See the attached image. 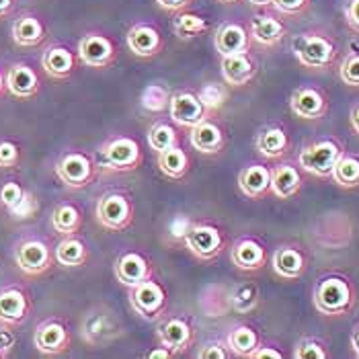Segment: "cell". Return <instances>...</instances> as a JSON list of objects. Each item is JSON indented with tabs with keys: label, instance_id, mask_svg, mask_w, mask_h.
Listing matches in <instances>:
<instances>
[{
	"label": "cell",
	"instance_id": "cell-1",
	"mask_svg": "<svg viewBox=\"0 0 359 359\" xmlns=\"http://www.w3.org/2000/svg\"><path fill=\"white\" fill-rule=\"evenodd\" d=\"M314 308L325 316H343L353 306V287L347 279L329 276L320 279L314 287Z\"/></svg>",
	"mask_w": 359,
	"mask_h": 359
},
{
	"label": "cell",
	"instance_id": "cell-2",
	"mask_svg": "<svg viewBox=\"0 0 359 359\" xmlns=\"http://www.w3.org/2000/svg\"><path fill=\"white\" fill-rule=\"evenodd\" d=\"M294 54L306 68L323 70L334 62L337 46L323 33H302L294 39Z\"/></svg>",
	"mask_w": 359,
	"mask_h": 359
},
{
	"label": "cell",
	"instance_id": "cell-3",
	"mask_svg": "<svg viewBox=\"0 0 359 359\" xmlns=\"http://www.w3.org/2000/svg\"><path fill=\"white\" fill-rule=\"evenodd\" d=\"M341 154L343 148L334 140H320L302 148L298 156V165L314 177H331L332 168Z\"/></svg>",
	"mask_w": 359,
	"mask_h": 359
},
{
	"label": "cell",
	"instance_id": "cell-4",
	"mask_svg": "<svg viewBox=\"0 0 359 359\" xmlns=\"http://www.w3.org/2000/svg\"><path fill=\"white\" fill-rule=\"evenodd\" d=\"M130 304L146 320H156L165 308V292L156 281L144 279L130 292Z\"/></svg>",
	"mask_w": 359,
	"mask_h": 359
},
{
	"label": "cell",
	"instance_id": "cell-5",
	"mask_svg": "<svg viewBox=\"0 0 359 359\" xmlns=\"http://www.w3.org/2000/svg\"><path fill=\"white\" fill-rule=\"evenodd\" d=\"M97 220L113 232H121L132 224V205L123 195H103L97 203Z\"/></svg>",
	"mask_w": 359,
	"mask_h": 359
},
{
	"label": "cell",
	"instance_id": "cell-6",
	"mask_svg": "<svg viewBox=\"0 0 359 359\" xmlns=\"http://www.w3.org/2000/svg\"><path fill=\"white\" fill-rule=\"evenodd\" d=\"M15 263L27 276H41L52 267V250L41 241H25L15 250Z\"/></svg>",
	"mask_w": 359,
	"mask_h": 359
},
{
	"label": "cell",
	"instance_id": "cell-7",
	"mask_svg": "<svg viewBox=\"0 0 359 359\" xmlns=\"http://www.w3.org/2000/svg\"><path fill=\"white\" fill-rule=\"evenodd\" d=\"M57 179L70 189H83L93 181V163L81 152L66 154L55 166Z\"/></svg>",
	"mask_w": 359,
	"mask_h": 359
},
{
	"label": "cell",
	"instance_id": "cell-8",
	"mask_svg": "<svg viewBox=\"0 0 359 359\" xmlns=\"http://www.w3.org/2000/svg\"><path fill=\"white\" fill-rule=\"evenodd\" d=\"M185 245L197 259L212 261L214 257L220 255L222 247H224V238H222L218 228H214L210 224H197L185 236Z\"/></svg>",
	"mask_w": 359,
	"mask_h": 359
},
{
	"label": "cell",
	"instance_id": "cell-9",
	"mask_svg": "<svg viewBox=\"0 0 359 359\" xmlns=\"http://www.w3.org/2000/svg\"><path fill=\"white\" fill-rule=\"evenodd\" d=\"M290 109L300 119H320L329 111L327 97L314 86H300L292 93Z\"/></svg>",
	"mask_w": 359,
	"mask_h": 359
},
{
	"label": "cell",
	"instance_id": "cell-10",
	"mask_svg": "<svg viewBox=\"0 0 359 359\" xmlns=\"http://www.w3.org/2000/svg\"><path fill=\"white\" fill-rule=\"evenodd\" d=\"M170 107V117L175 123L183 126V128H194L197 123H201L205 119V105L199 101V97L194 93H177L170 97L168 101Z\"/></svg>",
	"mask_w": 359,
	"mask_h": 359
},
{
	"label": "cell",
	"instance_id": "cell-11",
	"mask_svg": "<svg viewBox=\"0 0 359 359\" xmlns=\"http://www.w3.org/2000/svg\"><path fill=\"white\" fill-rule=\"evenodd\" d=\"M103 156L113 170H134L142 163L140 146L132 138L111 140L103 150Z\"/></svg>",
	"mask_w": 359,
	"mask_h": 359
},
{
	"label": "cell",
	"instance_id": "cell-12",
	"mask_svg": "<svg viewBox=\"0 0 359 359\" xmlns=\"http://www.w3.org/2000/svg\"><path fill=\"white\" fill-rule=\"evenodd\" d=\"M79 57L83 60V64H86V66L105 68L115 57V48H113V43L107 37L97 35V33H88L79 43Z\"/></svg>",
	"mask_w": 359,
	"mask_h": 359
},
{
	"label": "cell",
	"instance_id": "cell-13",
	"mask_svg": "<svg viewBox=\"0 0 359 359\" xmlns=\"http://www.w3.org/2000/svg\"><path fill=\"white\" fill-rule=\"evenodd\" d=\"M33 343L37 347L39 353L43 355H60L68 349L70 345V334L66 331V327L57 320H50V323H43L33 337Z\"/></svg>",
	"mask_w": 359,
	"mask_h": 359
},
{
	"label": "cell",
	"instance_id": "cell-14",
	"mask_svg": "<svg viewBox=\"0 0 359 359\" xmlns=\"http://www.w3.org/2000/svg\"><path fill=\"white\" fill-rule=\"evenodd\" d=\"M214 46L220 55L245 54V52H249L250 46L249 31L238 23H224L216 29Z\"/></svg>",
	"mask_w": 359,
	"mask_h": 359
},
{
	"label": "cell",
	"instance_id": "cell-15",
	"mask_svg": "<svg viewBox=\"0 0 359 359\" xmlns=\"http://www.w3.org/2000/svg\"><path fill=\"white\" fill-rule=\"evenodd\" d=\"M31 304L25 292L17 287H8L0 292V323L6 327L21 325L27 318Z\"/></svg>",
	"mask_w": 359,
	"mask_h": 359
},
{
	"label": "cell",
	"instance_id": "cell-16",
	"mask_svg": "<svg viewBox=\"0 0 359 359\" xmlns=\"http://www.w3.org/2000/svg\"><path fill=\"white\" fill-rule=\"evenodd\" d=\"M121 332L119 323L109 312H93L83 320V337L86 343L99 345L115 339Z\"/></svg>",
	"mask_w": 359,
	"mask_h": 359
},
{
	"label": "cell",
	"instance_id": "cell-17",
	"mask_svg": "<svg viewBox=\"0 0 359 359\" xmlns=\"http://www.w3.org/2000/svg\"><path fill=\"white\" fill-rule=\"evenodd\" d=\"M255 72H257V66L250 60L249 52L222 55V76H224L226 84H230V86L249 84L255 76Z\"/></svg>",
	"mask_w": 359,
	"mask_h": 359
},
{
	"label": "cell",
	"instance_id": "cell-18",
	"mask_svg": "<svg viewBox=\"0 0 359 359\" xmlns=\"http://www.w3.org/2000/svg\"><path fill=\"white\" fill-rule=\"evenodd\" d=\"M148 261L138 252H126L115 261V277L128 287H134L140 281L148 279Z\"/></svg>",
	"mask_w": 359,
	"mask_h": 359
},
{
	"label": "cell",
	"instance_id": "cell-19",
	"mask_svg": "<svg viewBox=\"0 0 359 359\" xmlns=\"http://www.w3.org/2000/svg\"><path fill=\"white\" fill-rule=\"evenodd\" d=\"M249 35L255 43L263 48H271L285 37V25L271 15H257L250 21Z\"/></svg>",
	"mask_w": 359,
	"mask_h": 359
},
{
	"label": "cell",
	"instance_id": "cell-20",
	"mask_svg": "<svg viewBox=\"0 0 359 359\" xmlns=\"http://www.w3.org/2000/svg\"><path fill=\"white\" fill-rule=\"evenodd\" d=\"M238 187L243 195L250 199L263 197L271 189V168L263 165H250L243 168L238 175Z\"/></svg>",
	"mask_w": 359,
	"mask_h": 359
},
{
	"label": "cell",
	"instance_id": "cell-21",
	"mask_svg": "<svg viewBox=\"0 0 359 359\" xmlns=\"http://www.w3.org/2000/svg\"><path fill=\"white\" fill-rule=\"evenodd\" d=\"M230 259L241 271H259L265 265L267 255L257 241L245 238V241H238L234 249L230 250Z\"/></svg>",
	"mask_w": 359,
	"mask_h": 359
},
{
	"label": "cell",
	"instance_id": "cell-22",
	"mask_svg": "<svg viewBox=\"0 0 359 359\" xmlns=\"http://www.w3.org/2000/svg\"><path fill=\"white\" fill-rule=\"evenodd\" d=\"M6 90L19 99H29L39 90V79L27 64H15L6 74Z\"/></svg>",
	"mask_w": 359,
	"mask_h": 359
},
{
	"label": "cell",
	"instance_id": "cell-23",
	"mask_svg": "<svg viewBox=\"0 0 359 359\" xmlns=\"http://www.w3.org/2000/svg\"><path fill=\"white\" fill-rule=\"evenodd\" d=\"M126 41H128L130 52H134L140 57H150V55L158 54L161 46H163L158 31L154 27H150V25H136V27H132L130 33H128V37H126Z\"/></svg>",
	"mask_w": 359,
	"mask_h": 359
},
{
	"label": "cell",
	"instance_id": "cell-24",
	"mask_svg": "<svg viewBox=\"0 0 359 359\" xmlns=\"http://www.w3.org/2000/svg\"><path fill=\"white\" fill-rule=\"evenodd\" d=\"M302 175L296 166L279 165L271 170V189L279 199H290L300 191Z\"/></svg>",
	"mask_w": 359,
	"mask_h": 359
},
{
	"label": "cell",
	"instance_id": "cell-25",
	"mask_svg": "<svg viewBox=\"0 0 359 359\" xmlns=\"http://www.w3.org/2000/svg\"><path fill=\"white\" fill-rule=\"evenodd\" d=\"M189 140H191V146L195 150L203 152V154H216V152H220L222 146H224L222 130L216 123H212L208 119H203L201 123L191 128V138Z\"/></svg>",
	"mask_w": 359,
	"mask_h": 359
},
{
	"label": "cell",
	"instance_id": "cell-26",
	"mask_svg": "<svg viewBox=\"0 0 359 359\" xmlns=\"http://www.w3.org/2000/svg\"><path fill=\"white\" fill-rule=\"evenodd\" d=\"M306 257L296 247H281L273 255V271L283 279H298L304 273Z\"/></svg>",
	"mask_w": 359,
	"mask_h": 359
},
{
	"label": "cell",
	"instance_id": "cell-27",
	"mask_svg": "<svg viewBox=\"0 0 359 359\" xmlns=\"http://www.w3.org/2000/svg\"><path fill=\"white\" fill-rule=\"evenodd\" d=\"M158 339L172 353L183 351L191 343V327L181 318H170V320H166L165 325H161Z\"/></svg>",
	"mask_w": 359,
	"mask_h": 359
},
{
	"label": "cell",
	"instance_id": "cell-28",
	"mask_svg": "<svg viewBox=\"0 0 359 359\" xmlns=\"http://www.w3.org/2000/svg\"><path fill=\"white\" fill-rule=\"evenodd\" d=\"M287 148H290L287 134L281 128H277V126L265 128L257 136V150L265 158H279V156H283L287 152Z\"/></svg>",
	"mask_w": 359,
	"mask_h": 359
},
{
	"label": "cell",
	"instance_id": "cell-29",
	"mask_svg": "<svg viewBox=\"0 0 359 359\" xmlns=\"http://www.w3.org/2000/svg\"><path fill=\"white\" fill-rule=\"evenodd\" d=\"M41 66L52 79H66L74 70V54L66 48H50L41 57Z\"/></svg>",
	"mask_w": 359,
	"mask_h": 359
},
{
	"label": "cell",
	"instance_id": "cell-30",
	"mask_svg": "<svg viewBox=\"0 0 359 359\" xmlns=\"http://www.w3.org/2000/svg\"><path fill=\"white\" fill-rule=\"evenodd\" d=\"M55 261L62 265V267H81L86 263V247L79 238L74 236H66L64 241L57 243V247L54 250Z\"/></svg>",
	"mask_w": 359,
	"mask_h": 359
},
{
	"label": "cell",
	"instance_id": "cell-31",
	"mask_svg": "<svg viewBox=\"0 0 359 359\" xmlns=\"http://www.w3.org/2000/svg\"><path fill=\"white\" fill-rule=\"evenodd\" d=\"M46 37L43 25L35 19V17H21L19 21H15L13 25V39L17 46L23 48H33L37 43H41Z\"/></svg>",
	"mask_w": 359,
	"mask_h": 359
},
{
	"label": "cell",
	"instance_id": "cell-32",
	"mask_svg": "<svg viewBox=\"0 0 359 359\" xmlns=\"http://www.w3.org/2000/svg\"><path fill=\"white\" fill-rule=\"evenodd\" d=\"M158 168L170 179H181L189 168V156L179 146H170L158 152Z\"/></svg>",
	"mask_w": 359,
	"mask_h": 359
},
{
	"label": "cell",
	"instance_id": "cell-33",
	"mask_svg": "<svg viewBox=\"0 0 359 359\" xmlns=\"http://www.w3.org/2000/svg\"><path fill=\"white\" fill-rule=\"evenodd\" d=\"M331 177L334 179L337 185L345 187V189H353L359 187V156L353 154H341L337 165L332 168Z\"/></svg>",
	"mask_w": 359,
	"mask_h": 359
},
{
	"label": "cell",
	"instance_id": "cell-34",
	"mask_svg": "<svg viewBox=\"0 0 359 359\" xmlns=\"http://www.w3.org/2000/svg\"><path fill=\"white\" fill-rule=\"evenodd\" d=\"M81 224H83L81 212L74 205H70V203L57 205L54 210V214H52V226H54V230L60 232V234H64V236L76 234L79 228H81Z\"/></svg>",
	"mask_w": 359,
	"mask_h": 359
},
{
	"label": "cell",
	"instance_id": "cell-35",
	"mask_svg": "<svg viewBox=\"0 0 359 359\" xmlns=\"http://www.w3.org/2000/svg\"><path fill=\"white\" fill-rule=\"evenodd\" d=\"M228 347L232 349L234 355L250 358L252 351L259 347V334L250 327H238L228 334Z\"/></svg>",
	"mask_w": 359,
	"mask_h": 359
},
{
	"label": "cell",
	"instance_id": "cell-36",
	"mask_svg": "<svg viewBox=\"0 0 359 359\" xmlns=\"http://www.w3.org/2000/svg\"><path fill=\"white\" fill-rule=\"evenodd\" d=\"M172 29H175L177 37L191 39V37H197L199 33L205 31V21L194 13H181L172 19Z\"/></svg>",
	"mask_w": 359,
	"mask_h": 359
},
{
	"label": "cell",
	"instance_id": "cell-37",
	"mask_svg": "<svg viewBox=\"0 0 359 359\" xmlns=\"http://www.w3.org/2000/svg\"><path fill=\"white\" fill-rule=\"evenodd\" d=\"M232 308L236 312H250L255 306L259 304V290L252 283H241L234 287L232 296H230Z\"/></svg>",
	"mask_w": 359,
	"mask_h": 359
},
{
	"label": "cell",
	"instance_id": "cell-38",
	"mask_svg": "<svg viewBox=\"0 0 359 359\" xmlns=\"http://www.w3.org/2000/svg\"><path fill=\"white\" fill-rule=\"evenodd\" d=\"M148 144L152 150L156 152H163L170 146H177V134L170 126L166 123H154L148 132Z\"/></svg>",
	"mask_w": 359,
	"mask_h": 359
},
{
	"label": "cell",
	"instance_id": "cell-39",
	"mask_svg": "<svg viewBox=\"0 0 359 359\" xmlns=\"http://www.w3.org/2000/svg\"><path fill=\"white\" fill-rule=\"evenodd\" d=\"M199 101L205 105V109L208 111H214L222 107L224 103H226V97H228V93H226V88L222 86V84H205L201 90H199Z\"/></svg>",
	"mask_w": 359,
	"mask_h": 359
},
{
	"label": "cell",
	"instance_id": "cell-40",
	"mask_svg": "<svg viewBox=\"0 0 359 359\" xmlns=\"http://www.w3.org/2000/svg\"><path fill=\"white\" fill-rule=\"evenodd\" d=\"M168 95L163 86L158 84H150L144 93H142V107L148 111H161L165 109L168 103Z\"/></svg>",
	"mask_w": 359,
	"mask_h": 359
},
{
	"label": "cell",
	"instance_id": "cell-41",
	"mask_svg": "<svg viewBox=\"0 0 359 359\" xmlns=\"http://www.w3.org/2000/svg\"><path fill=\"white\" fill-rule=\"evenodd\" d=\"M25 199V189L19 185V183H4L2 187H0V203L6 208V210H15L21 201Z\"/></svg>",
	"mask_w": 359,
	"mask_h": 359
},
{
	"label": "cell",
	"instance_id": "cell-42",
	"mask_svg": "<svg viewBox=\"0 0 359 359\" xmlns=\"http://www.w3.org/2000/svg\"><path fill=\"white\" fill-rule=\"evenodd\" d=\"M339 76L349 86H359V54L345 55V60L339 66Z\"/></svg>",
	"mask_w": 359,
	"mask_h": 359
},
{
	"label": "cell",
	"instance_id": "cell-43",
	"mask_svg": "<svg viewBox=\"0 0 359 359\" xmlns=\"http://www.w3.org/2000/svg\"><path fill=\"white\" fill-rule=\"evenodd\" d=\"M294 358L296 359H327V351H325V347H323L318 341H314V339H306V341H302V343L296 347V351H294Z\"/></svg>",
	"mask_w": 359,
	"mask_h": 359
},
{
	"label": "cell",
	"instance_id": "cell-44",
	"mask_svg": "<svg viewBox=\"0 0 359 359\" xmlns=\"http://www.w3.org/2000/svg\"><path fill=\"white\" fill-rule=\"evenodd\" d=\"M273 6L283 15L296 17V15H302L310 6V0H273Z\"/></svg>",
	"mask_w": 359,
	"mask_h": 359
},
{
	"label": "cell",
	"instance_id": "cell-45",
	"mask_svg": "<svg viewBox=\"0 0 359 359\" xmlns=\"http://www.w3.org/2000/svg\"><path fill=\"white\" fill-rule=\"evenodd\" d=\"M19 163V148L13 142H0V168H11Z\"/></svg>",
	"mask_w": 359,
	"mask_h": 359
},
{
	"label": "cell",
	"instance_id": "cell-46",
	"mask_svg": "<svg viewBox=\"0 0 359 359\" xmlns=\"http://www.w3.org/2000/svg\"><path fill=\"white\" fill-rule=\"evenodd\" d=\"M194 228V224L189 222L187 216H177L170 224V236L177 241H185V236L189 234V230Z\"/></svg>",
	"mask_w": 359,
	"mask_h": 359
},
{
	"label": "cell",
	"instance_id": "cell-47",
	"mask_svg": "<svg viewBox=\"0 0 359 359\" xmlns=\"http://www.w3.org/2000/svg\"><path fill=\"white\" fill-rule=\"evenodd\" d=\"M15 343H17V337L13 334V331H8L6 327H2L0 329V353H2V358H6L11 353V349L15 347Z\"/></svg>",
	"mask_w": 359,
	"mask_h": 359
},
{
	"label": "cell",
	"instance_id": "cell-48",
	"mask_svg": "<svg viewBox=\"0 0 359 359\" xmlns=\"http://www.w3.org/2000/svg\"><path fill=\"white\" fill-rule=\"evenodd\" d=\"M345 19H347V25L359 33V0H349L345 8Z\"/></svg>",
	"mask_w": 359,
	"mask_h": 359
},
{
	"label": "cell",
	"instance_id": "cell-49",
	"mask_svg": "<svg viewBox=\"0 0 359 359\" xmlns=\"http://www.w3.org/2000/svg\"><path fill=\"white\" fill-rule=\"evenodd\" d=\"M226 351L222 349L220 345H208L199 351V359H224Z\"/></svg>",
	"mask_w": 359,
	"mask_h": 359
},
{
	"label": "cell",
	"instance_id": "cell-50",
	"mask_svg": "<svg viewBox=\"0 0 359 359\" xmlns=\"http://www.w3.org/2000/svg\"><path fill=\"white\" fill-rule=\"evenodd\" d=\"M252 359H281L283 355L277 351V349H273V347H257L255 351H252V355H250Z\"/></svg>",
	"mask_w": 359,
	"mask_h": 359
},
{
	"label": "cell",
	"instance_id": "cell-51",
	"mask_svg": "<svg viewBox=\"0 0 359 359\" xmlns=\"http://www.w3.org/2000/svg\"><path fill=\"white\" fill-rule=\"evenodd\" d=\"M158 6H163L165 11H181L183 6L189 4V0H156Z\"/></svg>",
	"mask_w": 359,
	"mask_h": 359
},
{
	"label": "cell",
	"instance_id": "cell-52",
	"mask_svg": "<svg viewBox=\"0 0 359 359\" xmlns=\"http://www.w3.org/2000/svg\"><path fill=\"white\" fill-rule=\"evenodd\" d=\"M148 358L150 359H170V358H175V353H172L168 347H165V345H163V347H158V349L150 351V353H148Z\"/></svg>",
	"mask_w": 359,
	"mask_h": 359
},
{
	"label": "cell",
	"instance_id": "cell-53",
	"mask_svg": "<svg viewBox=\"0 0 359 359\" xmlns=\"http://www.w3.org/2000/svg\"><path fill=\"white\" fill-rule=\"evenodd\" d=\"M351 128L359 134V105L351 111Z\"/></svg>",
	"mask_w": 359,
	"mask_h": 359
},
{
	"label": "cell",
	"instance_id": "cell-54",
	"mask_svg": "<svg viewBox=\"0 0 359 359\" xmlns=\"http://www.w3.org/2000/svg\"><path fill=\"white\" fill-rule=\"evenodd\" d=\"M11 6H13V0H0V17L8 15Z\"/></svg>",
	"mask_w": 359,
	"mask_h": 359
},
{
	"label": "cell",
	"instance_id": "cell-55",
	"mask_svg": "<svg viewBox=\"0 0 359 359\" xmlns=\"http://www.w3.org/2000/svg\"><path fill=\"white\" fill-rule=\"evenodd\" d=\"M351 347H353L355 355L359 358V329H355V331H353V334H351Z\"/></svg>",
	"mask_w": 359,
	"mask_h": 359
},
{
	"label": "cell",
	"instance_id": "cell-56",
	"mask_svg": "<svg viewBox=\"0 0 359 359\" xmlns=\"http://www.w3.org/2000/svg\"><path fill=\"white\" fill-rule=\"evenodd\" d=\"M250 4H255V6H269V4H273V0H249Z\"/></svg>",
	"mask_w": 359,
	"mask_h": 359
},
{
	"label": "cell",
	"instance_id": "cell-57",
	"mask_svg": "<svg viewBox=\"0 0 359 359\" xmlns=\"http://www.w3.org/2000/svg\"><path fill=\"white\" fill-rule=\"evenodd\" d=\"M4 88H6V79H4L2 72H0V97H2V93H4Z\"/></svg>",
	"mask_w": 359,
	"mask_h": 359
},
{
	"label": "cell",
	"instance_id": "cell-58",
	"mask_svg": "<svg viewBox=\"0 0 359 359\" xmlns=\"http://www.w3.org/2000/svg\"><path fill=\"white\" fill-rule=\"evenodd\" d=\"M220 2H228L230 4V2H238V0H220Z\"/></svg>",
	"mask_w": 359,
	"mask_h": 359
},
{
	"label": "cell",
	"instance_id": "cell-59",
	"mask_svg": "<svg viewBox=\"0 0 359 359\" xmlns=\"http://www.w3.org/2000/svg\"><path fill=\"white\" fill-rule=\"evenodd\" d=\"M0 359H2V353H0Z\"/></svg>",
	"mask_w": 359,
	"mask_h": 359
}]
</instances>
